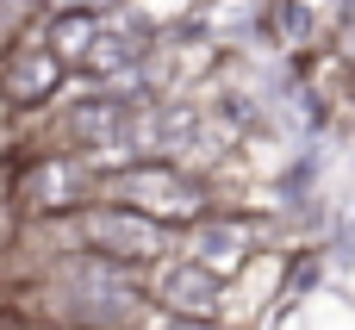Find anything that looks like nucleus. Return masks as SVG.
Here are the masks:
<instances>
[{"instance_id": "obj_1", "label": "nucleus", "mask_w": 355, "mask_h": 330, "mask_svg": "<svg viewBox=\"0 0 355 330\" xmlns=\"http://www.w3.org/2000/svg\"><path fill=\"white\" fill-rule=\"evenodd\" d=\"M81 243H94L106 262H162L168 225H156L131 206H100V212H81Z\"/></svg>"}, {"instance_id": "obj_2", "label": "nucleus", "mask_w": 355, "mask_h": 330, "mask_svg": "<svg viewBox=\"0 0 355 330\" xmlns=\"http://www.w3.org/2000/svg\"><path fill=\"white\" fill-rule=\"evenodd\" d=\"M112 193L131 206V212H144V218H156V225H181V218H200V187L193 181H181L175 168H162V162H144V168H125L119 181H112Z\"/></svg>"}, {"instance_id": "obj_3", "label": "nucleus", "mask_w": 355, "mask_h": 330, "mask_svg": "<svg viewBox=\"0 0 355 330\" xmlns=\"http://www.w3.org/2000/svg\"><path fill=\"white\" fill-rule=\"evenodd\" d=\"M256 256V225H231V218H212L187 237V262L206 268L212 281H237Z\"/></svg>"}, {"instance_id": "obj_4", "label": "nucleus", "mask_w": 355, "mask_h": 330, "mask_svg": "<svg viewBox=\"0 0 355 330\" xmlns=\"http://www.w3.org/2000/svg\"><path fill=\"white\" fill-rule=\"evenodd\" d=\"M218 287L225 281H212L206 268H193V262H168L162 275H156V306L162 312H175V318H218Z\"/></svg>"}, {"instance_id": "obj_5", "label": "nucleus", "mask_w": 355, "mask_h": 330, "mask_svg": "<svg viewBox=\"0 0 355 330\" xmlns=\"http://www.w3.org/2000/svg\"><path fill=\"white\" fill-rule=\"evenodd\" d=\"M19 193H25V206H31V212L81 206V193H87V168H81V162H69V156H44V162L19 181Z\"/></svg>"}, {"instance_id": "obj_6", "label": "nucleus", "mask_w": 355, "mask_h": 330, "mask_svg": "<svg viewBox=\"0 0 355 330\" xmlns=\"http://www.w3.org/2000/svg\"><path fill=\"white\" fill-rule=\"evenodd\" d=\"M56 81H62V56H56V50H19V56L6 62V75H0V87H6L19 106L44 100Z\"/></svg>"}, {"instance_id": "obj_7", "label": "nucleus", "mask_w": 355, "mask_h": 330, "mask_svg": "<svg viewBox=\"0 0 355 330\" xmlns=\"http://www.w3.org/2000/svg\"><path fill=\"white\" fill-rule=\"evenodd\" d=\"M125 125H131V119H125V106H112V100H94V106H81V112L69 119V131L87 137V144H112Z\"/></svg>"}, {"instance_id": "obj_8", "label": "nucleus", "mask_w": 355, "mask_h": 330, "mask_svg": "<svg viewBox=\"0 0 355 330\" xmlns=\"http://www.w3.org/2000/svg\"><path fill=\"white\" fill-rule=\"evenodd\" d=\"M94 44H100V37H94V19H87V12H69V19H56V31H50V50H56L62 62H87Z\"/></svg>"}, {"instance_id": "obj_9", "label": "nucleus", "mask_w": 355, "mask_h": 330, "mask_svg": "<svg viewBox=\"0 0 355 330\" xmlns=\"http://www.w3.org/2000/svg\"><path fill=\"white\" fill-rule=\"evenodd\" d=\"M119 62H125V44H119V37H100V44L87 50V69H119Z\"/></svg>"}, {"instance_id": "obj_10", "label": "nucleus", "mask_w": 355, "mask_h": 330, "mask_svg": "<svg viewBox=\"0 0 355 330\" xmlns=\"http://www.w3.org/2000/svg\"><path fill=\"white\" fill-rule=\"evenodd\" d=\"M150 330H218V324H206V318H175V312H156V318H150Z\"/></svg>"}]
</instances>
